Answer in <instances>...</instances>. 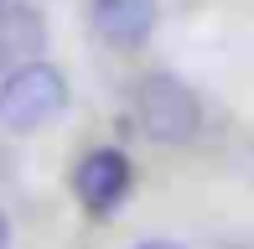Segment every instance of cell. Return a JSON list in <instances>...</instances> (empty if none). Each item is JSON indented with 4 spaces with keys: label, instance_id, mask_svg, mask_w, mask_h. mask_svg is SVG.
<instances>
[{
    "label": "cell",
    "instance_id": "6",
    "mask_svg": "<svg viewBox=\"0 0 254 249\" xmlns=\"http://www.w3.org/2000/svg\"><path fill=\"white\" fill-rule=\"evenodd\" d=\"M0 249H10V223H5V213H0Z\"/></svg>",
    "mask_w": 254,
    "mask_h": 249
},
{
    "label": "cell",
    "instance_id": "1",
    "mask_svg": "<svg viewBox=\"0 0 254 249\" xmlns=\"http://www.w3.org/2000/svg\"><path fill=\"white\" fill-rule=\"evenodd\" d=\"M67 109V78L63 67L31 58V62H16L0 83V124L10 135H31L42 124H52L57 115Z\"/></svg>",
    "mask_w": 254,
    "mask_h": 249
},
{
    "label": "cell",
    "instance_id": "5",
    "mask_svg": "<svg viewBox=\"0 0 254 249\" xmlns=\"http://www.w3.org/2000/svg\"><path fill=\"white\" fill-rule=\"evenodd\" d=\"M135 249H182V244H171V239H145V244H135Z\"/></svg>",
    "mask_w": 254,
    "mask_h": 249
},
{
    "label": "cell",
    "instance_id": "7",
    "mask_svg": "<svg viewBox=\"0 0 254 249\" xmlns=\"http://www.w3.org/2000/svg\"><path fill=\"white\" fill-rule=\"evenodd\" d=\"M0 5H5V0H0Z\"/></svg>",
    "mask_w": 254,
    "mask_h": 249
},
{
    "label": "cell",
    "instance_id": "4",
    "mask_svg": "<svg viewBox=\"0 0 254 249\" xmlns=\"http://www.w3.org/2000/svg\"><path fill=\"white\" fill-rule=\"evenodd\" d=\"M88 21H94L99 42H109L120 52H135V47L151 42V31L161 21V5L156 0H94Z\"/></svg>",
    "mask_w": 254,
    "mask_h": 249
},
{
    "label": "cell",
    "instance_id": "2",
    "mask_svg": "<svg viewBox=\"0 0 254 249\" xmlns=\"http://www.w3.org/2000/svg\"><path fill=\"white\" fill-rule=\"evenodd\" d=\"M135 120H140V130L151 135L156 145H187L192 135H197V124H202V99L192 94L182 78L151 73L135 88Z\"/></svg>",
    "mask_w": 254,
    "mask_h": 249
},
{
    "label": "cell",
    "instance_id": "3",
    "mask_svg": "<svg viewBox=\"0 0 254 249\" xmlns=\"http://www.w3.org/2000/svg\"><path fill=\"white\" fill-rule=\"evenodd\" d=\"M73 192H78V202H83V213L109 218V213L130 197V156L114 151V145L83 151L78 166H73Z\"/></svg>",
    "mask_w": 254,
    "mask_h": 249
}]
</instances>
